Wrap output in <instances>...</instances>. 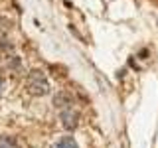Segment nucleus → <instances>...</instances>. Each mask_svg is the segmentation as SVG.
<instances>
[{
	"instance_id": "obj_5",
	"label": "nucleus",
	"mask_w": 158,
	"mask_h": 148,
	"mask_svg": "<svg viewBox=\"0 0 158 148\" xmlns=\"http://www.w3.org/2000/svg\"><path fill=\"white\" fill-rule=\"evenodd\" d=\"M0 148H18V140L14 136H0Z\"/></svg>"
},
{
	"instance_id": "obj_1",
	"label": "nucleus",
	"mask_w": 158,
	"mask_h": 148,
	"mask_svg": "<svg viewBox=\"0 0 158 148\" xmlns=\"http://www.w3.org/2000/svg\"><path fill=\"white\" fill-rule=\"evenodd\" d=\"M26 87H28V91L36 97H42V95H48L49 93V83H48L46 75H44V71H40V69H34V71L28 73Z\"/></svg>"
},
{
	"instance_id": "obj_3",
	"label": "nucleus",
	"mask_w": 158,
	"mask_h": 148,
	"mask_svg": "<svg viewBox=\"0 0 158 148\" xmlns=\"http://www.w3.org/2000/svg\"><path fill=\"white\" fill-rule=\"evenodd\" d=\"M53 105H56V109H67V107H73V97L69 95V93L65 91H59L56 97H53Z\"/></svg>"
},
{
	"instance_id": "obj_6",
	"label": "nucleus",
	"mask_w": 158,
	"mask_h": 148,
	"mask_svg": "<svg viewBox=\"0 0 158 148\" xmlns=\"http://www.w3.org/2000/svg\"><path fill=\"white\" fill-rule=\"evenodd\" d=\"M10 67H12V69H20V59H18V57H12V61H10Z\"/></svg>"
},
{
	"instance_id": "obj_4",
	"label": "nucleus",
	"mask_w": 158,
	"mask_h": 148,
	"mask_svg": "<svg viewBox=\"0 0 158 148\" xmlns=\"http://www.w3.org/2000/svg\"><path fill=\"white\" fill-rule=\"evenodd\" d=\"M53 148H79V146H77V142H75V138H73V136H61L56 142V146H53Z\"/></svg>"
},
{
	"instance_id": "obj_7",
	"label": "nucleus",
	"mask_w": 158,
	"mask_h": 148,
	"mask_svg": "<svg viewBox=\"0 0 158 148\" xmlns=\"http://www.w3.org/2000/svg\"><path fill=\"white\" fill-rule=\"evenodd\" d=\"M2 89H4V81L0 79V95H2Z\"/></svg>"
},
{
	"instance_id": "obj_2",
	"label": "nucleus",
	"mask_w": 158,
	"mask_h": 148,
	"mask_svg": "<svg viewBox=\"0 0 158 148\" xmlns=\"http://www.w3.org/2000/svg\"><path fill=\"white\" fill-rule=\"evenodd\" d=\"M59 118H61V125L65 126L67 130H73V128L79 125V113L73 107L61 109V111H59Z\"/></svg>"
}]
</instances>
